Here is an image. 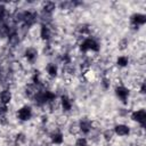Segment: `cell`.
Returning a JSON list of instances; mask_svg holds the SVG:
<instances>
[{
    "label": "cell",
    "instance_id": "4fadbf2b",
    "mask_svg": "<svg viewBox=\"0 0 146 146\" xmlns=\"http://www.w3.org/2000/svg\"><path fill=\"white\" fill-rule=\"evenodd\" d=\"M58 72H59V68H58V65L56 63H48L46 65V74L48 75V78L50 79H55L57 78L58 75Z\"/></svg>",
    "mask_w": 146,
    "mask_h": 146
},
{
    "label": "cell",
    "instance_id": "5b68a950",
    "mask_svg": "<svg viewBox=\"0 0 146 146\" xmlns=\"http://www.w3.org/2000/svg\"><path fill=\"white\" fill-rule=\"evenodd\" d=\"M146 23V15L143 13H133L130 16V24L133 30H139L140 26H144Z\"/></svg>",
    "mask_w": 146,
    "mask_h": 146
},
{
    "label": "cell",
    "instance_id": "5bb4252c",
    "mask_svg": "<svg viewBox=\"0 0 146 146\" xmlns=\"http://www.w3.org/2000/svg\"><path fill=\"white\" fill-rule=\"evenodd\" d=\"M57 5L54 1H46L41 3V13L47 15H52V13L56 10Z\"/></svg>",
    "mask_w": 146,
    "mask_h": 146
},
{
    "label": "cell",
    "instance_id": "ac0fdd59",
    "mask_svg": "<svg viewBox=\"0 0 146 146\" xmlns=\"http://www.w3.org/2000/svg\"><path fill=\"white\" fill-rule=\"evenodd\" d=\"M112 86V80L107 76V75H104L102 79H100V87L104 89V90H108Z\"/></svg>",
    "mask_w": 146,
    "mask_h": 146
},
{
    "label": "cell",
    "instance_id": "277c9868",
    "mask_svg": "<svg viewBox=\"0 0 146 146\" xmlns=\"http://www.w3.org/2000/svg\"><path fill=\"white\" fill-rule=\"evenodd\" d=\"M130 120L138 123L140 125V128L145 127V122H146V111L144 108H137L130 112L129 114Z\"/></svg>",
    "mask_w": 146,
    "mask_h": 146
},
{
    "label": "cell",
    "instance_id": "44dd1931",
    "mask_svg": "<svg viewBox=\"0 0 146 146\" xmlns=\"http://www.w3.org/2000/svg\"><path fill=\"white\" fill-rule=\"evenodd\" d=\"M43 146H54V145H51V144H50V143H49V144H44V145H43Z\"/></svg>",
    "mask_w": 146,
    "mask_h": 146
},
{
    "label": "cell",
    "instance_id": "e0dca14e",
    "mask_svg": "<svg viewBox=\"0 0 146 146\" xmlns=\"http://www.w3.org/2000/svg\"><path fill=\"white\" fill-rule=\"evenodd\" d=\"M114 137H115V135H114L113 129L107 128V129H105V130L102 132V138L104 139L105 143H111V141L114 139Z\"/></svg>",
    "mask_w": 146,
    "mask_h": 146
},
{
    "label": "cell",
    "instance_id": "52a82bcc",
    "mask_svg": "<svg viewBox=\"0 0 146 146\" xmlns=\"http://www.w3.org/2000/svg\"><path fill=\"white\" fill-rule=\"evenodd\" d=\"M114 135L117 137H128L131 132V128L125 123H116L113 128Z\"/></svg>",
    "mask_w": 146,
    "mask_h": 146
},
{
    "label": "cell",
    "instance_id": "ba28073f",
    "mask_svg": "<svg viewBox=\"0 0 146 146\" xmlns=\"http://www.w3.org/2000/svg\"><path fill=\"white\" fill-rule=\"evenodd\" d=\"M58 100H59V107L62 108L64 113L71 112L73 110V100L67 95H62Z\"/></svg>",
    "mask_w": 146,
    "mask_h": 146
},
{
    "label": "cell",
    "instance_id": "603a6c76",
    "mask_svg": "<svg viewBox=\"0 0 146 146\" xmlns=\"http://www.w3.org/2000/svg\"><path fill=\"white\" fill-rule=\"evenodd\" d=\"M15 146H16V145H15Z\"/></svg>",
    "mask_w": 146,
    "mask_h": 146
},
{
    "label": "cell",
    "instance_id": "7402d4cb",
    "mask_svg": "<svg viewBox=\"0 0 146 146\" xmlns=\"http://www.w3.org/2000/svg\"><path fill=\"white\" fill-rule=\"evenodd\" d=\"M0 116H1V113H0Z\"/></svg>",
    "mask_w": 146,
    "mask_h": 146
},
{
    "label": "cell",
    "instance_id": "6da1fadb",
    "mask_svg": "<svg viewBox=\"0 0 146 146\" xmlns=\"http://www.w3.org/2000/svg\"><path fill=\"white\" fill-rule=\"evenodd\" d=\"M79 49L81 52H98L100 50V46L99 43L96 41L95 38L92 36H87V38H83L80 43H79Z\"/></svg>",
    "mask_w": 146,
    "mask_h": 146
},
{
    "label": "cell",
    "instance_id": "2e32d148",
    "mask_svg": "<svg viewBox=\"0 0 146 146\" xmlns=\"http://www.w3.org/2000/svg\"><path fill=\"white\" fill-rule=\"evenodd\" d=\"M27 141V136L24 132H17L14 136V144L16 146H23Z\"/></svg>",
    "mask_w": 146,
    "mask_h": 146
},
{
    "label": "cell",
    "instance_id": "3957f363",
    "mask_svg": "<svg viewBox=\"0 0 146 146\" xmlns=\"http://www.w3.org/2000/svg\"><path fill=\"white\" fill-rule=\"evenodd\" d=\"M33 116V108L29 105H23L16 111V117L18 121L27 122Z\"/></svg>",
    "mask_w": 146,
    "mask_h": 146
},
{
    "label": "cell",
    "instance_id": "9a60e30c",
    "mask_svg": "<svg viewBox=\"0 0 146 146\" xmlns=\"http://www.w3.org/2000/svg\"><path fill=\"white\" fill-rule=\"evenodd\" d=\"M129 63H130V58L127 55H120L115 59V65L119 68H125L129 65Z\"/></svg>",
    "mask_w": 146,
    "mask_h": 146
},
{
    "label": "cell",
    "instance_id": "9c48e42d",
    "mask_svg": "<svg viewBox=\"0 0 146 146\" xmlns=\"http://www.w3.org/2000/svg\"><path fill=\"white\" fill-rule=\"evenodd\" d=\"M38 56H39V51L34 47H27L24 50V58L29 64H34L38 59Z\"/></svg>",
    "mask_w": 146,
    "mask_h": 146
},
{
    "label": "cell",
    "instance_id": "8fae6325",
    "mask_svg": "<svg viewBox=\"0 0 146 146\" xmlns=\"http://www.w3.org/2000/svg\"><path fill=\"white\" fill-rule=\"evenodd\" d=\"M49 140H50V144L51 145L60 146L64 143V135L59 130H54V131H51L49 133Z\"/></svg>",
    "mask_w": 146,
    "mask_h": 146
},
{
    "label": "cell",
    "instance_id": "7a4b0ae2",
    "mask_svg": "<svg viewBox=\"0 0 146 146\" xmlns=\"http://www.w3.org/2000/svg\"><path fill=\"white\" fill-rule=\"evenodd\" d=\"M114 95L122 104L127 105L130 97V89L124 84H116L114 87Z\"/></svg>",
    "mask_w": 146,
    "mask_h": 146
},
{
    "label": "cell",
    "instance_id": "ffe728a7",
    "mask_svg": "<svg viewBox=\"0 0 146 146\" xmlns=\"http://www.w3.org/2000/svg\"><path fill=\"white\" fill-rule=\"evenodd\" d=\"M128 46H129V40H128V38H122V39H120L119 42H117V48H119L120 50H125V49L128 48Z\"/></svg>",
    "mask_w": 146,
    "mask_h": 146
},
{
    "label": "cell",
    "instance_id": "d6986e66",
    "mask_svg": "<svg viewBox=\"0 0 146 146\" xmlns=\"http://www.w3.org/2000/svg\"><path fill=\"white\" fill-rule=\"evenodd\" d=\"M74 146H89V141L86 137H78L74 141Z\"/></svg>",
    "mask_w": 146,
    "mask_h": 146
},
{
    "label": "cell",
    "instance_id": "8992f818",
    "mask_svg": "<svg viewBox=\"0 0 146 146\" xmlns=\"http://www.w3.org/2000/svg\"><path fill=\"white\" fill-rule=\"evenodd\" d=\"M78 127H79V133H82L83 136H88L94 130V123L91 120L89 119H80L78 122Z\"/></svg>",
    "mask_w": 146,
    "mask_h": 146
},
{
    "label": "cell",
    "instance_id": "7c38bea8",
    "mask_svg": "<svg viewBox=\"0 0 146 146\" xmlns=\"http://www.w3.org/2000/svg\"><path fill=\"white\" fill-rule=\"evenodd\" d=\"M13 100V92L9 88H5L0 91V104L9 105Z\"/></svg>",
    "mask_w": 146,
    "mask_h": 146
},
{
    "label": "cell",
    "instance_id": "30bf717a",
    "mask_svg": "<svg viewBox=\"0 0 146 146\" xmlns=\"http://www.w3.org/2000/svg\"><path fill=\"white\" fill-rule=\"evenodd\" d=\"M39 36L42 41L44 42H49L52 38V30L49 25H44V24H41L40 26V30H39Z\"/></svg>",
    "mask_w": 146,
    "mask_h": 146
}]
</instances>
